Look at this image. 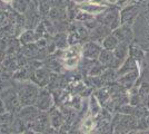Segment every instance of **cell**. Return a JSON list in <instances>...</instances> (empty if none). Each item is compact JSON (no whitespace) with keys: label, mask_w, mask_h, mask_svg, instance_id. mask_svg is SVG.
I'll list each match as a JSON object with an SVG mask.
<instances>
[{"label":"cell","mask_w":149,"mask_h":134,"mask_svg":"<svg viewBox=\"0 0 149 134\" xmlns=\"http://www.w3.org/2000/svg\"><path fill=\"white\" fill-rule=\"evenodd\" d=\"M35 82L31 81H20L18 88H17V95H18L19 102L21 106L26 105H35L36 100L39 94V88Z\"/></svg>","instance_id":"cell-1"},{"label":"cell","mask_w":149,"mask_h":134,"mask_svg":"<svg viewBox=\"0 0 149 134\" xmlns=\"http://www.w3.org/2000/svg\"><path fill=\"white\" fill-rule=\"evenodd\" d=\"M98 21H100V24L106 25L107 27H109L111 30L118 28L119 26L121 25L120 21V13L118 11V9L116 8H111L109 10L106 9L102 13H100L97 18Z\"/></svg>","instance_id":"cell-2"},{"label":"cell","mask_w":149,"mask_h":134,"mask_svg":"<svg viewBox=\"0 0 149 134\" xmlns=\"http://www.w3.org/2000/svg\"><path fill=\"white\" fill-rule=\"evenodd\" d=\"M54 104H55V98H54V95L51 94V92L47 88L40 89L36 103H35V105L38 109L42 112H48L51 107H54Z\"/></svg>","instance_id":"cell-3"},{"label":"cell","mask_w":149,"mask_h":134,"mask_svg":"<svg viewBox=\"0 0 149 134\" xmlns=\"http://www.w3.org/2000/svg\"><path fill=\"white\" fill-rule=\"evenodd\" d=\"M102 51V46L99 45L97 41H87L82 46V56L87 59H98L100 51Z\"/></svg>","instance_id":"cell-4"},{"label":"cell","mask_w":149,"mask_h":134,"mask_svg":"<svg viewBox=\"0 0 149 134\" xmlns=\"http://www.w3.org/2000/svg\"><path fill=\"white\" fill-rule=\"evenodd\" d=\"M40 112L41 111L36 105H26V106H22L21 109H19L18 116L21 120H24L25 124H28L35 121Z\"/></svg>","instance_id":"cell-5"},{"label":"cell","mask_w":149,"mask_h":134,"mask_svg":"<svg viewBox=\"0 0 149 134\" xmlns=\"http://www.w3.org/2000/svg\"><path fill=\"white\" fill-rule=\"evenodd\" d=\"M50 76H51V73H50V69L48 67L47 68L46 67H39L33 72L32 82H35L40 87H46L49 84Z\"/></svg>","instance_id":"cell-6"},{"label":"cell","mask_w":149,"mask_h":134,"mask_svg":"<svg viewBox=\"0 0 149 134\" xmlns=\"http://www.w3.org/2000/svg\"><path fill=\"white\" fill-rule=\"evenodd\" d=\"M48 114H49V121L51 128H55V130H59L61 128V126L65 124V116L61 113V111L57 107H51L48 111Z\"/></svg>","instance_id":"cell-7"},{"label":"cell","mask_w":149,"mask_h":134,"mask_svg":"<svg viewBox=\"0 0 149 134\" xmlns=\"http://www.w3.org/2000/svg\"><path fill=\"white\" fill-rule=\"evenodd\" d=\"M139 11V7L138 6H127L124 8L120 13V21L121 25H130L132 21L135 20L136 16Z\"/></svg>","instance_id":"cell-8"},{"label":"cell","mask_w":149,"mask_h":134,"mask_svg":"<svg viewBox=\"0 0 149 134\" xmlns=\"http://www.w3.org/2000/svg\"><path fill=\"white\" fill-rule=\"evenodd\" d=\"M137 119L134 116H129V115H120V121H119L118 125L116 126V132H128L132 128L137 126Z\"/></svg>","instance_id":"cell-9"},{"label":"cell","mask_w":149,"mask_h":134,"mask_svg":"<svg viewBox=\"0 0 149 134\" xmlns=\"http://www.w3.org/2000/svg\"><path fill=\"white\" fill-rule=\"evenodd\" d=\"M110 28L109 27H107L106 25H98L96 26L93 29H91V32H90V35H89V39L90 40H93V41H102L104 39L110 34Z\"/></svg>","instance_id":"cell-10"},{"label":"cell","mask_w":149,"mask_h":134,"mask_svg":"<svg viewBox=\"0 0 149 134\" xmlns=\"http://www.w3.org/2000/svg\"><path fill=\"white\" fill-rule=\"evenodd\" d=\"M119 41H126V43H130L132 38H134V34L131 32V28L129 25H121L118 28L113 29L112 32Z\"/></svg>","instance_id":"cell-11"},{"label":"cell","mask_w":149,"mask_h":134,"mask_svg":"<svg viewBox=\"0 0 149 134\" xmlns=\"http://www.w3.org/2000/svg\"><path fill=\"white\" fill-rule=\"evenodd\" d=\"M78 8L85 13L93 15V16H99L100 13H102L107 9V6H100V5L88 2V4H80Z\"/></svg>","instance_id":"cell-12"},{"label":"cell","mask_w":149,"mask_h":134,"mask_svg":"<svg viewBox=\"0 0 149 134\" xmlns=\"http://www.w3.org/2000/svg\"><path fill=\"white\" fill-rule=\"evenodd\" d=\"M113 54H115V57L124 63L129 55V43L120 41L117 45V47L113 49Z\"/></svg>","instance_id":"cell-13"},{"label":"cell","mask_w":149,"mask_h":134,"mask_svg":"<svg viewBox=\"0 0 149 134\" xmlns=\"http://www.w3.org/2000/svg\"><path fill=\"white\" fill-rule=\"evenodd\" d=\"M38 40L36 32L32 30V29H28L25 30L20 36H19V43L22 45L31 44V43H36Z\"/></svg>","instance_id":"cell-14"},{"label":"cell","mask_w":149,"mask_h":134,"mask_svg":"<svg viewBox=\"0 0 149 134\" xmlns=\"http://www.w3.org/2000/svg\"><path fill=\"white\" fill-rule=\"evenodd\" d=\"M120 41L118 40V38L113 35V34H109L107 37H106L102 41H101V46L104 49H108V51H112L117 47V45L119 44Z\"/></svg>","instance_id":"cell-15"},{"label":"cell","mask_w":149,"mask_h":134,"mask_svg":"<svg viewBox=\"0 0 149 134\" xmlns=\"http://www.w3.org/2000/svg\"><path fill=\"white\" fill-rule=\"evenodd\" d=\"M120 78L118 79V82L121 84V86H131V84L134 83L135 81H136L137 76H138V72L137 69L135 70H131L129 73H126L124 75H120Z\"/></svg>","instance_id":"cell-16"},{"label":"cell","mask_w":149,"mask_h":134,"mask_svg":"<svg viewBox=\"0 0 149 134\" xmlns=\"http://www.w3.org/2000/svg\"><path fill=\"white\" fill-rule=\"evenodd\" d=\"M22 49V54L26 57H37L38 54L40 53V48L38 47V45L36 43H31V44L24 45Z\"/></svg>","instance_id":"cell-17"},{"label":"cell","mask_w":149,"mask_h":134,"mask_svg":"<svg viewBox=\"0 0 149 134\" xmlns=\"http://www.w3.org/2000/svg\"><path fill=\"white\" fill-rule=\"evenodd\" d=\"M95 96H96V98L98 100V102L100 103V105L104 107V105H105L106 103L108 102L110 98H111V95H110V93L107 91L106 88H99L96 91V93H95Z\"/></svg>","instance_id":"cell-18"},{"label":"cell","mask_w":149,"mask_h":134,"mask_svg":"<svg viewBox=\"0 0 149 134\" xmlns=\"http://www.w3.org/2000/svg\"><path fill=\"white\" fill-rule=\"evenodd\" d=\"M55 44H56L57 48L59 49H66L68 47V36L63 32H58L56 36H55V39H54Z\"/></svg>","instance_id":"cell-19"},{"label":"cell","mask_w":149,"mask_h":134,"mask_svg":"<svg viewBox=\"0 0 149 134\" xmlns=\"http://www.w3.org/2000/svg\"><path fill=\"white\" fill-rule=\"evenodd\" d=\"M3 66L8 68V69H16V68H19V64H18V58L16 56H13V54H8L6 57L3 58Z\"/></svg>","instance_id":"cell-20"},{"label":"cell","mask_w":149,"mask_h":134,"mask_svg":"<svg viewBox=\"0 0 149 134\" xmlns=\"http://www.w3.org/2000/svg\"><path fill=\"white\" fill-rule=\"evenodd\" d=\"M96 121H95V116H88L87 119H85L84 121H82V124H81V130H82V132H93V130H95V126H96Z\"/></svg>","instance_id":"cell-21"},{"label":"cell","mask_w":149,"mask_h":134,"mask_svg":"<svg viewBox=\"0 0 149 134\" xmlns=\"http://www.w3.org/2000/svg\"><path fill=\"white\" fill-rule=\"evenodd\" d=\"M89 109L91 112L93 116H97L100 113V111L102 109V106L100 105V103L98 102V100L96 98V96L93 95L90 96V100H89Z\"/></svg>","instance_id":"cell-22"},{"label":"cell","mask_w":149,"mask_h":134,"mask_svg":"<svg viewBox=\"0 0 149 134\" xmlns=\"http://www.w3.org/2000/svg\"><path fill=\"white\" fill-rule=\"evenodd\" d=\"M13 8L19 13H24L28 9V2L26 0H13L11 2Z\"/></svg>","instance_id":"cell-23"},{"label":"cell","mask_w":149,"mask_h":134,"mask_svg":"<svg viewBox=\"0 0 149 134\" xmlns=\"http://www.w3.org/2000/svg\"><path fill=\"white\" fill-rule=\"evenodd\" d=\"M105 65L102 64H97V65H93V67L88 70V75L89 76H101V74L104 73V70L106 69Z\"/></svg>","instance_id":"cell-24"},{"label":"cell","mask_w":149,"mask_h":134,"mask_svg":"<svg viewBox=\"0 0 149 134\" xmlns=\"http://www.w3.org/2000/svg\"><path fill=\"white\" fill-rule=\"evenodd\" d=\"M63 60V66L65 68L67 69H74L79 62H80V58L79 57H72V58H66V59H62Z\"/></svg>","instance_id":"cell-25"},{"label":"cell","mask_w":149,"mask_h":134,"mask_svg":"<svg viewBox=\"0 0 149 134\" xmlns=\"http://www.w3.org/2000/svg\"><path fill=\"white\" fill-rule=\"evenodd\" d=\"M129 53H130V57H132L136 62H138V60H143V53L141 51H140V48H137V47H132L130 51H129Z\"/></svg>","instance_id":"cell-26"},{"label":"cell","mask_w":149,"mask_h":134,"mask_svg":"<svg viewBox=\"0 0 149 134\" xmlns=\"http://www.w3.org/2000/svg\"><path fill=\"white\" fill-rule=\"evenodd\" d=\"M88 2L100 5V6H109L108 5V0H88Z\"/></svg>","instance_id":"cell-27"},{"label":"cell","mask_w":149,"mask_h":134,"mask_svg":"<svg viewBox=\"0 0 149 134\" xmlns=\"http://www.w3.org/2000/svg\"><path fill=\"white\" fill-rule=\"evenodd\" d=\"M141 122L145 124V126H146V128H149V111L145 114V116H143V121Z\"/></svg>","instance_id":"cell-28"},{"label":"cell","mask_w":149,"mask_h":134,"mask_svg":"<svg viewBox=\"0 0 149 134\" xmlns=\"http://www.w3.org/2000/svg\"><path fill=\"white\" fill-rule=\"evenodd\" d=\"M5 112H6V105H5L3 100L0 98V114L1 113H5Z\"/></svg>","instance_id":"cell-29"},{"label":"cell","mask_w":149,"mask_h":134,"mask_svg":"<svg viewBox=\"0 0 149 134\" xmlns=\"http://www.w3.org/2000/svg\"><path fill=\"white\" fill-rule=\"evenodd\" d=\"M128 1H129V0H116V5L118 7H123V6H125Z\"/></svg>","instance_id":"cell-30"},{"label":"cell","mask_w":149,"mask_h":134,"mask_svg":"<svg viewBox=\"0 0 149 134\" xmlns=\"http://www.w3.org/2000/svg\"><path fill=\"white\" fill-rule=\"evenodd\" d=\"M5 57H6V53H5L3 49L0 48V60H3V58Z\"/></svg>","instance_id":"cell-31"},{"label":"cell","mask_w":149,"mask_h":134,"mask_svg":"<svg viewBox=\"0 0 149 134\" xmlns=\"http://www.w3.org/2000/svg\"><path fill=\"white\" fill-rule=\"evenodd\" d=\"M5 4H11L13 2V0H2Z\"/></svg>","instance_id":"cell-32"}]
</instances>
